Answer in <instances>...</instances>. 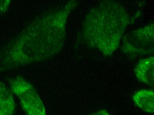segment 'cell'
Returning a JSON list of instances; mask_svg holds the SVG:
<instances>
[{
  "label": "cell",
  "instance_id": "6da1fadb",
  "mask_svg": "<svg viewBox=\"0 0 154 115\" xmlns=\"http://www.w3.org/2000/svg\"><path fill=\"white\" fill-rule=\"evenodd\" d=\"M66 17V14H57L31 26L13 46L6 60L19 67L51 59L63 46Z\"/></svg>",
  "mask_w": 154,
  "mask_h": 115
},
{
  "label": "cell",
  "instance_id": "7a4b0ae2",
  "mask_svg": "<svg viewBox=\"0 0 154 115\" xmlns=\"http://www.w3.org/2000/svg\"><path fill=\"white\" fill-rule=\"evenodd\" d=\"M113 11L93 12L83 25L88 44L106 56H110L118 48L128 21L125 12Z\"/></svg>",
  "mask_w": 154,
  "mask_h": 115
},
{
  "label": "cell",
  "instance_id": "3957f363",
  "mask_svg": "<svg viewBox=\"0 0 154 115\" xmlns=\"http://www.w3.org/2000/svg\"><path fill=\"white\" fill-rule=\"evenodd\" d=\"M11 90L19 99L23 109L29 115H45V105L32 84L21 77L10 82Z\"/></svg>",
  "mask_w": 154,
  "mask_h": 115
},
{
  "label": "cell",
  "instance_id": "277c9868",
  "mask_svg": "<svg viewBox=\"0 0 154 115\" xmlns=\"http://www.w3.org/2000/svg\"><path fill=\"white\" fill-rule=\"evenodd\" d=\"M123 53L131 58L154 54V26L132 32L124 39Z\"/></svg>",
  "mask_w": 154,
  "mask_h": 115
},
{
  "label": "cell",
  "instance_id": "5b68a950",
  "mask_svg": "<svg viewBox=\"0 0 154 115\" xmlns=\"http://www.w3.org/2000/svg\"><path fill=\"white\" fill-rule=\"evenodd\" d=\"M134 71L136 77L139 82L150 87L154 86V57L140 60L135 67Z\"/></svg>",
  "mask_w": 154,
  "mask_h": 115
},
{
  "label": "cell",
  "instance_id": "8992f818",
  "mask_svg": "<svg viewBox=\"0 0 154 115\" xmlns=\"http://www.w3.org/2000/svg\"><path fill=\"white\" fill-rule=\"evenodd\" d=\"M136 104L145 112H154L153 89H142L137 92L133 96Z\"/></svg>",
  "mask_w": 154,
  "mask_h": 115
},
{
  "label": "cell",
  "instance_id": "52a82bcc",
  "mask_svg": "<svg viewBox=\"0 0 154 115\" xmlns=\"http://www.w3.org/2000/svg\"><path fill=\"white\" fill-rule=\"evenodd\" d=\"M15 104L11 91L0 82V115L13 114Z\"/></svg>",
  "mask_w": 154,
  "mask_h": 115
}]
</instances>
